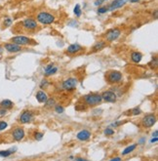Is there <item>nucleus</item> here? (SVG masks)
I'll return each instance as SVG.
<instances>
[{"label":"nucleus","instance_id":"f257e3e1","mask_svg":"<svg viewBox=\"0 0 158 161\" xmlns=\"http://www.w3.org/2000/svg\"><path fill=\"white\" fill-rule=\"evenodd\" d=\"M83 101L88 107H96L102 102V96L97 93H90L83 96Z\"/></svg>","mask_w":158,"mask_h":161},{"label":"nucleus","instance_id":"f03ea898","mask_svg":"<svg viewBox=\"0 0 158 161\" xmlns=\"http://www.w3.org/2000/svg\"><path fill=\"white\" fill-rule=\"evenodd\" d=\"M56 20V17H55L53 14L45 12V11H42V12H39L36 15V22L41 24H52Z\"/></svg>","mask_w":158,"mask_h":161},{"label":"nucleus","instance_id":"7ed1b4c3","mask_svg":"<svg viewBox=\"0 0 158 161\" xmlns=\"http://www.w3.org/2000/svg\"><path fill=\"white\" fill-rule=\"evenodd\" d=\"M105 79L109 84H117L123 79V75L118 70H109L105 73Z\"/></svg>","mask_w":158,"mask_h":161},{"label":"nucleus","instance_id":"20e7f679","mask_svg":"<svg viewBox=\"0 0 158 161\" xmlns=\"http://www.w3.org/2000/svg\"><path fill=\"white\" fill-rule=\"evenodd\" d=\"M77 84H78V79L76 77H68L63 81L62 88L65 91H73L75 90Z\"/></svg>","mask_w":158,"mask_h":161},{"label":"nucleus","instance_id":"39448f33","mask_svg":"<svg viewBox=\"0 0 158 161\" xmlns=\"http://www.w3.org/2000/svg\"><path fill=\"white\" fill-rule=\"evenodd\" d=\"M121 34V30L118 29V27H115V29H109L106 32L104 33V38L107 42H113L115 41L117 38L120 36Z\"/></svg>","mask_w":158,"mask_h":161},{"label":"nucleus","instance_id":"423d86ee","mask_svg":"<svg viewBox=\"0 0 158 161\" xmlns=\"http://www.w3.org/2000/svg\"><path fill=\"white\" fill-rule=\"evenodd\" d=\"M156 115L153 113H148V114L145 115L142 119V125L145 128H150L156 123Z\"/></svg>","mask_w":158,"mask_h":161},{"label":"nucleus","instance_id":"0eeeda50","mask_svg":"<svg viewBox=\"0 0 158 161\" xmlns=\"http://www.w3.org/2000/svg\"><path fill=\"white\" fill-rule=\"evenodd\" d=\"M22 24H23L24 29L29 30V31H33V30L36 29L38 26V23L36 22V20H34V19H32V18L24 19Z\"/></svg>","mask_w":158,"mask_h":161},{"label":"nucleus","instance_id":"6e6552de","mask_svg":"<svg viewBox=\"0 0 158 161\" xmlns=\"http://www.w3.org/2000/svg\"><path fill=\"white\" fill-rule=\"evenodd\" d=\"M11 41L21 47L29 45V44L31 43V39L27 36H24V35H17V36H14L12 39H11Z\"/></svg>","mask_w":158,"mask_h":161},{"label":"nucleus","instance_id":"1a4fd4ad","mask_svg":"<svg viewBox=\"0 0 158 161\" xmlns=\"http://www.w3.org/2000/svg\"><path fill=\"white\" fill-rule=\"evenodd\" d=\"M33 117H34V114H33L31 110H24L21 114L20 118H19V121L22 124H27L33 120Z\"/></svg>","mask_w":158,"mask_h":161},{"label":"nucleus","instance_id":"9d476101","mask_svg":"<svg viewBox=\"0 0 158 161\" xmlns=\"http://www.w3.org/2000/svg\"><path fill=\"white\" fill-rule=\"evenodd\" d=\"M101 96H102V101H104L106 102H115L117 101V96H116V94L114 92H112V91H104Z\"/></svg>","mask_w":158,"mask_h":161},{"label":"nucleus","instance_id":"9b49d317","mask_svg":"<svg viewBox=\"0 0 158 161\" xmlns=\"http://www.w3.org/2000/svg\"><path fill=\"white\" fill-rule=\"evenodd\" d=\"M24 131L23 128L21 127H16L15 129L13 130L12 132V137H13V140L16 141H21L24 138Z\"/></svg>","mask_w":158,"mask_h":161},{"label":"nucleus","instance_id":"f8f14e48","mask_svg":"<svg viewBox=\"0 0 158 161\" xmlns=\"http://www.w3.org/2000/svg\"><path fill=\"white\" fill-rule=\"evenodd\" d=\"M82 51H83V47L78 43L70 44V45L68 47V49H66V53L69 55H75Z\"/></svg>","mask_w":158,"mask_h":161},{"label":"nucleus","instance_id":"ddd939ff","mask_svg":"<svg viewBox=\"0 0 158 161\" xmlns=\"http://www.w3.org/2000/svg\"><path fill=\"white\" fill-rule=\"evenodd\" d=\"M127 2H128V0H113L111 3L107 6V9H109V11H114L116 9L123 7Z\"/></svg>","mask_w":158,"mask_h":161},{"label":"nucleus","instance_id":"4468645a","mask_svg":"<svg viewBox=\"0 0 158 161\" xmlns=\"http://www.w3.org/2000/svg\"><path fill=\"white\" fill-rule=\"evenodd\" d=\"M4 49L6 50L8 53H18L22 51V47L17 45V44L11 42V43H5L4 44Z\"/></svg>","mask_w":158,"mask_h":161},{"label":"nucleus","instance_id":"2eb2a0df","mask_svg":"<svg viewBox=\"0 0 158 161\" xmlns=\"http://www.w3.org/2000/svg\"><path fill=\"white\" fill-rule=\"evenodd\" d=\"M91 136H92V134H91L90 131H88V130H81L80 132L77 133L76 135V138L78 139L79 141H88L89 139L91 138Z\"/></svg>","mask_w":158,"mask_h":161},{"label":"nucleus","instance_id":"dca6fc26","mask_svg":"<svg viewBox=\"0 0 158 161\" xmlns=\"http://www.w3.org/2000/svg\"><path fill=\"white\" fill-rule=\"evenodd\" d=\"M58 71V68L54 63H50L44 69V75L45 76H51V75H54Z\"/></svg>","mask_w":158,"mask_h":161},{"label":"nucleus","instance_id":"f3484780","mask_svg":"<svg viewBox=\"0 0 158 161\" xmlns=\"http://www.w3.org/2000/svg\"><path fill=\"white\" fill-rule=\"evenodd\" d=\"M106 47V42L104 40H99L94 44L92 47V52H99L102 51V49H104Z\"/></svg>","mask_w":158,"mask_h":161},{"label":"nucleus","instance_id":"a211bd4d","mask_svg":"<svg viewBox=\"0 0 158 161\" xmlns=\"http://www.w3.org/2000/svg\"><path fill=\"white\" fill-rule=\"evenodd\" d=\"M35 98L38 101V102H40V104H43V102H45L47 100H48V96H47V94L44 92V91L40 90L38 91L36 93V95H35Z\"/></svg>","mask_w":158,"mask_h":161},{"label":"nucleus","instance_id":"6ab92c4d","mask_svg":"<svg viewBox=\"0 0 158 161\" xmlns=\"http://www.w3.org/2000/svg\"><path fill=\"white\" fill-rule=\"evenodd\" d=\"M131 60H132V62H134L136 63H141V61L143 60V54L141 52H138V51L132 52L131 53Z\"/></svg>","mask_w":158,"mask_h":161},{"label":"nucleus","instance_id":"aec40b11","mask_svg":"<svg viewBox=\"0 0 158 161\" xmlns=\"http://www.w3.org/2000/svg\"><path fill=\"white\" fill-rule=\"evenodd\" d=\"M14 107V102L10 100H3L2 102H0V109H12Z\"/></svg>","mask_w":158,"mask_h":161},{"label":"nucleus","instance_id":"412c9836","mask_svg":"<svg viewBox=\"0 0 158 161\" xmlns=\"http://www.w3.org/2000/svg\"><path fill=\"white\" fill-rule=\"evenodd\" d=\"M137 146H138L137 144H133V145L127 146V148L122 151V155H127V154L131 153V152H133L136 148H137Z\"/></svg>","mask_w":158,"mask_h":161},{"label":"nucleus","instance_id":"4be33fe9","mask_svg":"<svg viewBox=\"0 0 158 161\" xmlns=\"http://www.w3.org/2000/svg\"><path fill=\"white\" fill-rule=\"evenodd\" d=\"M15 148L12 149H7V151H0V156L1 157H8L10 155H12L13 153H15Z\"/></svg>","mask_w":158,"mask_h":161},{"label":"nucleus","instance_id":"5701e85b","mask_svg":"<svg viewBox=\"0 0 158 161\" xmlns=\"http://www.w3.org/2000/svg\"><path fill=\"white\" fill-rule=\"evenodd\" d=\"M45 105H46V107H49V109H51V107H55L56 105V101H55V99H53V98H48V100L45 102Z\"/></svg>","mask_w":158,"mask_h":161},{"label":"nucleus","instance_id":"b1692460","mask_svg":"<svg viewBox=\"0 0 158 161\" xmlns=\"http://www.w3.org/2000/svg\"><path fill=\"white\" fill-rule=\"evenodd\" d=\"M73 13L75 14L76 17H80V16H81L82 10H81V7H80L79 4H76L75 5V7H74V9H73Z\"/></svg>","mask_w":158,"mask_h":161},{"label":"nucleus","instance_id":"393cba45","mask_svg":"<svg viewBox=\"0 0 158 161\" xmlns=\"http://www.w3.org/2000/svg\"><path fill=\"white\" fill-rule=\"evenodd\" d=\"M12 23H13V20L11 18H5L4 19V26L5 27H9V26H11V24H12Z\"/></svg>","mask_w":158,"mask_h":161},{"label":"nucleus","instance_id":"a878e982","mask_svg":"<svg viewBox=\"0 0 158 161\" xmlns=\"http://www.w3.org/2000/svg\"><path fill=\"white\" fill-rule=\"evenodd\" d=\"M43 137H44L43 133H41V132H35L34 133V139L36 141H41L43 139Z\"/></svg>","mask_w":158,"mask_h":161},{"label":"nucleus","instance_id":"bb28decb","mask_svg":"<svg viewBox=\"0 0 158 161\" xmlns=\"http://www.w3.org/2000/svg\"><path fill=\"white\" fill-rule=\"evenodd\" d=\"M131 112L132 115H139V114L142 113V110H141L140 107H135V109H131V112Z\"/></svg>","mask_w":158,"mask_h":161},{"label":"nucleus","instance_id":"cd10ccee","mask_svg":"<svg viewBox=\"0 0 158 161\" xmlns=\"http://www.w3.org/2000/svg\"><path fill=\"white\" fill-rule=\"evenodd\" d=\"M55 110H56L57 113H63L65 112V109H63V107H62L61 105H55Z\"/></svg>","mask_w":158,"mask_h":161},{"label":"nucleus","instance_id":"c85d7f7f","mask_svg":"<svg viewBox=\"0 0 158 161\" xmlns=\"http://www.w3.org/2000/svg\"><path fill=\"white\" fill-rule=\"evenodd\" d=\"M113 134H114V130L111 129L110 127H109V128H106L104 130V135L105 136H112Z\"/></svg>","mask_w":158,"mask_h":161},{"label":"nucleus","instance_id":"c756f323","mask_svg":"<svg viewBox=\"0 0 158 161\" xmlns=\"http://www.w3.org/2000/svg\"><path fill=\"white\" fill-rule=\"evenodd\" d=\"M106 12H109V9H107L106 6L99 7V9H98V13H99V14H105Z\"/></svg>","mask_w":158,"mask_h":161},{"label":"nucleus","instance_id":"7c9ffc66","mask_svg":"<svg viewBox=\"0 0 158 161\" xmlns=\"http://www.w3.org/2000/svg\"><path fill=\"white\" fill-rule=\"evenodd\" d=\"M148 66H150V68H157V59L156 58H154V59H152L151 60V62L148 63Z\"/></svg>","mask_w":158,"mask_h":161},{"label":"nucleus","instance_id":"2f4dec72","mask_svg":"<svg viewBox=\"0 0 158 161\" xmlns=\"http://www.w3.org/2000/svg\"><path fill=\"white\" fill-rule=\"evenodd\" d=\"M8 127V124L7 122L5 121H0V131H3Z\"/></svg>","mask_w":158,"mask_h":161},{"label":"nucleus","instance_id":"473e14b6","mask_svg":"<svg viewBox=\"0 0 158 161\" xmlns=\"http://www.w3.org/2000/svg\"><path fill=\"white\" fill-rule=\"evenodd\" d=\"M49 85V82H48V80L47 79H43L42 81H41L40 83V88L41 89H43V88H46L47 86Z\"/></svg>","mask_w":158,"mask_h":161},{"label":"nucleus","instance_id":"72a5a7b5","mask_svg":"<svg viewBox=\"0 0 158 161\" xmlns=\"http://www.w3.org/2000/svg\"><path fill=\"white\" fill-rule=\"evenodd\" d=\"M106 1L107 0H96L94 4H95L96 6H100V5H102V3H104V2H106Z\"/></svg>","mask_w":158,"mask_h":161},{"label":"nucleus","instance_id":"f704fd0d","mask_svg":"<svg viewBox=\"0 0 158 161\" xmlns=\"http://www.w3.org/2000/svg\"><path fill=\"white\" fill-rule=\"evenodd\" d=\"M75 109L76 110H85L86 109V105H85V104H82L81 107H79V105H76Z\"/></svg>","mask_w":158,"mask_h":161},{"label":"nucleus","instance_id":"c9c22d12","mask_svg":"<svg viewBox=\"0 0 158 161\" xmlns=\"http://www.w3.org/2000/svg\"><path fill=\"white\" fill-rule=\"evenodd\" d=\"M7 113V109H0V115H5Z\"/></svg>","mask_w":158,"mask_h":161},{"label":"nucleus","instance_id":"e433bc0d","mask_svg":"<svg viewBox=\"0 0 158 161\" xmlns=\"http://www.w3.org/2000/svg\"><path fill=\"white\" fill-rule=\"evenodd\" d=\"M74 159H75V161H88L87 159H85V158H82V157H75Z\"/></svg>","mask_w":158,"mask_h":161},{"label":"nucleus","instance_id":"4c0bfd02","mask_svg":"<svg viewBox=\"0 0 158 161\" xmlns=\"http://www.w3.org/2000/svg\"><path fill=\"white\" fill-rule=\"evenodd\" d=\"M109 161H121V158L119 157V156H116V157H113V158H111Z\"/></svg>","mask_w":158,"mask_h":161},{"label":"nucleus","instance_id":"58836bf2","mask_svg":"<svg viewBox=\"0 0 158 161\" xmlns=\"http://www.w3.org/2000/svg\"><path fill=\"white\" fill-rule=\"evenodd\" d=\"M157 141H158L157 137H154V138H152L151 140H150V143H151V144H153V143H157Z\"/></svg>","mask_w":158,"mask_h":161},{"label":"nucleus","instance_id":"ea45409f","mask_svg":"<svg viewBox=\"0 0 158 161\" xmlns=\"http://www.w3.org/2000/svg\"><path fill=\"white\" fill-rule=\"evenodd\" d=\"M157 134H158V131H157V130H155L154 133H152V138L157 137Z\"/></svg>","mask_w":158,"mask_h":161},{"label":"nucleus","instance_id":"a19ab883","mask_svg":"<svg viewBox=\"0 0 158 161\" xmlns=\"http://www.w3.org/2000/svg\"><path fill=\"white\" fill-rule=\"evenodd\" d=\"M145 139H141V140L139 141V144H140V145H143V144L145 143Z\"/></svg>","mask_w":158,"mask_h":161},{"label":"nucleus","instance_id":"79ce46f5","mask_svg":"<svg viewBox=\"0 0 158 161\" xmlns=\"http://www.w3.org/2000/svg\"><path fill=\"white\" fill-rule=\"evenodd\" d=\"M131 3H138V2H140V0H129Z\"/></svg>","mask_w":158,"mask_h":161},{"label":"nucleus","instance_id":"37998d69","mask_svg":"<svg viewBox=\"0 0 158 161\" xmlns=\"http://www.w3.org/2000/svg\"><path fill=\"white\" fill-rule=\"evenodd\" d=\"M154 18H155V19H157V10H155V11H154Z\"/></svg>","mask_w":158,"mask_h":161},{"label":"nucleus","instance_id":"c03bdc74","mask_svg":"<svg viewBox=\"0 0 158 161\" xmlns=\"http://www.w3.org/2000/svg\"><path fill=\"white\" fill-rule=\"evenodd\" d=\"M2 52H3V47L0 45V54H2Z\"/></svg>","mask_w":158,"mask_h":161}]
</instances>
